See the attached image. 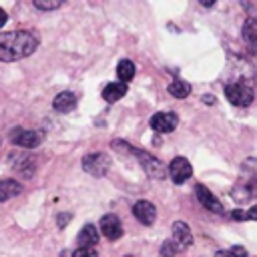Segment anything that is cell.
<instances>
[{"label":"cell","instance_id":"1","mask_svg":"<svg viewBox=\"0 0 257 257\" xmlns=\"http://www.w3.org/2000/svg\"><path fill=\"white\" fill-rule=\"evenodd\" d=\"M38 46V36L30 30L0 32V60L12 62L32 54Z\"/></svg>","mask_w":257,"mask_h":257},{"label":"cell","instance_id":"2","mask_svg":"<svg viewBox=\"0 0 257 257\" xmlns=\"http://www.w3.org/2000/svg\"><path fill=\"white\" fill-rule=\"evenodd\" d=\"M233 197L241 203L257 197V159H245V163L241 167V177L233 191Z\"/></svg>","mask_w":257,"mask_h":257},{"label":"cell","instance_id":"3","mask_svg":"<svg viewBox=\"0 0 257 257\" xmlns=\"http://www.w3.org/2000/svg\"><path fill=\"white\" fill-rule=\"evenodd\" d=\"M225 96L235 106H249L253 102V88L247 82L235 80V82H229L225 86Z\"/></svg>","mask_w":257,"mask_h":257},{"label":"cell","instance_id":"4","mask_svg":"<svg viewBox=\"0 0 257 257\" xmlns=\"http://www.w3.org/2000/svg\"><path fill=\"white\" fill-rule=\"evenodd\" d=\"M128 151L139 159L141 167L145 169V173H147L149 177H153V179H165V177L169 175V167H165L157 157H153V155H149V153H145V151H137V149H133V147H128Z\"/></svg>","mask_w":257,"mask_h":257},{"label":"cell","instance_id":"5","mask_svg":"<svg viewBox=\"0 0 257 257\" xmlns=\"http://www.w3.org/2000/svg\"><path fill=\"white\" fill-rule=\"evenodd\" d=\"M82 169L92 177H104L110 169V159L104 153H90L82 159Z\"/></svg>","mask_w":257,"mask_h":257},{"label":"cell","instance_id":"6","mask_svg":"<svg viewBox=\"0 0 257 257\" xmlns=\"http://www.w3.org/2000/svg\"><path fill=\"white\" fill-rule=\"evenodd\" d=\"M10 141L22 149H34L40 145L42 141V133L40 131H30V128H14L10 135Z\"/></svg>","mask_w":257,"mask_h":257},{"label":"cell","instance_id":"7","mask_svg":"<svg viewBox=\"0 0 257 257\" xmlns=\"http://www.w3.org/2000/svg\"><path fill=\"white\" fill-rule=\"evenodd\" d=\"M169 175H171L173 183L181 185V183H185L193 175V167H191V163L185 157H175L169 163Z\"/></svg>","mask_w":257,"mask_h":257},{"label":"cell","instance_id":"8","mask_svg":"<svg viewBox=\"0 0 257 257\" xmlns=\"http://www.w3.org/2000/svg\"><path fill=\"white\" fill-rule=\"evenodd\" d=\"M177 114L175 112H157L151 116V128L157 133H173L177 128Z\"/></svg>","mask_w":257,"mask_h":257},{"label":"cell","instance_id":"9","mask_svg":"<svg viewBox=\"0 0 257 257\" xmlns=\"http://www.w3.org/2000/svg\"><path fill=\"white\" fill-rule=\"evenodd\" d=\"M133 215H135L143 225L151 227V225L155 223V219H157V209H155V205L149 203V201H137V203L133 205Z\"/></svg>","mask_w":257,"mask_h":257},{"label":"cell","instance_id":"10","mask_svg":"<svg viewBox=\"0 0 257 257\" xmlns=\"http://www.w3.org/2000/svg\"><path fill=\"white\" fill-rule=\"evenodd\" d=\"M195 193H197V199L201 201V205H203L205 209H209L211 213H223L221 201H219L205 185H197V187H195Z\"/></svg>","mask_w":257,"mask_h":257},{"label":"cell","instance_id":"11","mask_svg":"<svg viewBox=\"0 0 257 257\" xmlns=\"http://www.w3.org/2000/svg\"><path fill=\"white\" fill-rule=\"evenodd\" d=\"M100 231H102V235H104L106 239H110V241L118 239V237L122 235L120 219H118L116 215H104V217L100 219Z\"/></svg>","mask_w":257,"mask_h":257},{"label":"cell","instance_id":"12","mask_svg":"<svg viewBox=\"0 0 257 257\" xmlns=\"http://www.w3.org/2000/svg\"><path fill=\"white\" fill-rule=\"evenodd\" d=\"M173 241L177 243L179 249H185V247H189L193 243V233H191V229H189L187 223L177 221L173 225Z\"/></svg>","mask_w":257,"mask_h":257},{"label":"cell","instance_id":"13","mask_svg":"<svg viewBox=\"0 0 257 257\" xmlns=\"http://www.w3.org/2000/svg\"><path fill=\"white\" fill-rule=\"evenodd\" d=\"M76 241H78V245H80L82 249H92V247L96 245V241H98V233H96L94 225L86 223V225H84V227L78 231Z\"/></svg>","mask_w":257,"mask_h":257},{"label":"cell","instance_id":"14","mask_svg":"<svg viewBox=\"0 0 257 257\" xmlns=\"http://www.w3.org/2000/svg\"><path fill=\"white\" fill-rule=\"evenodd\" d=\"M52 106H54V110H58V112H68V110H72V108L76 106V94L64 90V92L56 94V98L52 100Z\"/></svg>","mask_w":257,"mask_h":257},{"label":"cell","instance_id":"15","mask_svg":"<svg viewBox=\"0 0 257 257\" xmlns=\"http://www.w3.org/2000/svg\"><path fill=\"white\" fill-rule=\"evenodd\" d=\"M243 40L253 52H257V20L255 18H247L245 20V24H243Z\"/></svg>","mask_w":257,"mask_h":257},{"label":"cell","instance_id":"16","mask_svg":"<svg viewBox=\"0 0 257 257\" xmlns=\"http://www.w3.org/2000/svg\"><path fill=\"white\" fill-rule=\"evenodd\" d=\"M20 193H22V185L18 181H14V179H2L0 181V203L8 201Z\"/></svg>","mask_w":257,"mask_h":257},{"label":"cell","instance_id":"17","mask_svg":"<svg viewBox=\"0 0 257 257\" xmlns=\"http://www.w3.org/2000/svg\"><path fill=\"white\" fill-rule=\"evenodd\" d=\"M124 94H126V84H124V82H110V84H106L104 90H102V98H104L106 102H116V100H120Z\"/></svg>","mask_w":257,"mask_h":257},{"label":"cell","instance_id":"18","mask_svg":"<svg viewBox=\"0 0 257 257\" xmlns=\"http://www.w3.org/2000/svg\"><path fill=\"white\" fill-rule=\"evenodd\" d=\"M116 74H118V80L126 84V82L133 78V74H135V64H133L128 58L120 60V62H118V66H116Z\"/></svg>","mask_w":257,"mask_h":257},{"label":"cell","instance_id":"19","mask_svg":"<svg viewBox=\"0 0 257 257\" xmlns=\"http://www.w3.org/2000/svg\"><path fill=\"white\" fill-rule=\"evenodd\" d=\"M169 92L175 96V98H187L191 94V84L185 82V80H173L169 84Z\"/></svg>","mask_w":257,"mask_h":257},{"label":"cell","instance_id":"20","mask_svg":"<svg viewBox=\"0 0 257 257\" xmlns=\"http://www.w3.org/2000/svg\"><path fill=\"white\" fill-rule=\"evenodd\" d=\"M215 257H249V255H247V251L243 247H233L229 251H217Z\"/></svg>","mask_w":257,"mask_h":257},{"label":"cell","instance_id":"21","mask_svg":"<svg viewBox=\"0 0 257 257\" xmlns=\"http://www.w3.org/2000/svg\"><path fill=\"white\" fill-rule=\"evenodd\" d=\"M60 4H62L60 0H34V6L40 8V10H54Z\"/></svg>","mask_w":257,"mask_h":257},{"label":"cell","instance_id":"22","mask_svg":"<svg viewBox=\"0 0 257 257\" xmlns=\"http://www.w3.org/2000/svg\"><path fill=\"white\" fill-rule=\"evenodd\" d=\"M177 251H179L177 243H175V241H169V239H167V241L163 243V247H161V255H163V257H173Z\"/></svg>","mask_w":257,"mask_h":257},{"label":"cell","instance_id":"23","mask_svg":"<svg viewBox=\"0 0 257 257\" xmlns=\"http://www.w3.org/2000/svg\"><path fill=\"white\" fill-rule=\"evenodd\" d=\"M72 257H98V255L94 253V249H82V247H78L72 253Z\"/></svg>","mask_w":257,"mask_h":257},{"label":"cell","instance_id":"24","mask_svg":"<svg viewBox=\"0 0 257 257\" xmlns=\"http://www.w3.org/2000/svg\"><path fill=\"white\" fill-rule=\"evenodd\" d=\"M245 219H251V221H257V205L251 207L247 213H245Z\"/></svg>","mask_w":257,"mask_h":257},{"label":"cell","instance_id":"25","mask_svg":"<svg viewBox=\"0 0 257 257\" xmlns=\"http://www.w3.org/2000/svg\"><path fill=\"white\" fill-rule=\"evenodd\" d=\"M4 22H6V12H4L2 8H0V28L4 26Z\"/></svg>","mask_w":257,"mask_h":257},{"label":"cell","instance_id":"26","mask_svg":"<svg viewBox=\"0 0 257 257\" xmlns=\"http://www.w3.org/2000/svg\"><path fill=\"white\" fill-rule=\"evenodd\" d=\"M126 257H131V255H126Z\"/></svg>","mask_w":257,"mask_h":257}]
</instances>
